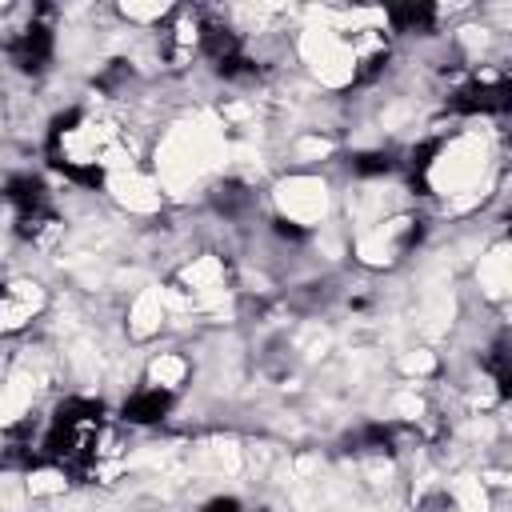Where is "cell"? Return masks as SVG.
Segmentation results:
<instances>
[{"label": "cell", "instance_id": "1", "mask_svg": "<svg viewBox=\"0 0 512 512\" xmlns=\"http://www.w3.org/2000/svg\"><path fill=\"white\" fill-rule=\"evenodd\" d=\"M104 440V404L100 400H60L40 432V464H52L68 476H84Z\"/></svg>", "mask_w": 512, "mask_h": 512}, {"label": "cell", "instance_id": "2", "mask_svg": "<svg viewBox=\"0 0 512 512\" xmlns=\"http://www.w3.org/2000/svg\"><path fill=\"white\" fill-rule=\"evenodd\" d=\"M48 308V292L36 280H4L0 284V336L24 332Z\"/></svg>", "mask_w": 512, "mask_h": 512}, {"label": "cell", "instance_id": "3", "mask_svg": "<svg viewBox=\"0 0 512 512\" xmlns=\"http://www.w3.org/2000/svg\"><path fill=\"white\" fill-rule=\"evenodd\" d=\"M4 52H8L12 68H16V72H24V76H40V72H48L52 56H56V36H52V24L32 20L28 28H20V32H16V36L4 44Z\"/></svg>", "mask_w": 512, "mask_h": 512}, {"label": "cell", "instance_id": "4", "mask_svg": "<svg viewBox=\"0 0 512 512\" xmlns=\"http://www.w3.org/2000/svg\"><path fill=\"white\" fill-rule=\"evenodd\" d=\"M512 104V88L508 80H468L452 92L448 108L460 116H500Z\"/></svg>", "mask_w": 512, "mask_h": 512}, {"label": "cell", "instance_id": "5", "mask_svg": "<svg viewBox=\"0 0 512 512\" xmlns=\"http://www.w3.org/2000/svg\"><path fill=\"white\" fill-rule=\"evenodd\" d=\"M172 412V388H164V384H148V388H136L128 400H124V408H120V416H124V424H160L164 416Z\"/></svg>", "mask_w": 512, "mask_h": 512}, {"label": "cell", "instance_id": "6", "mask_svg": "<svg viewBox=\"0 0 512 512\" xmlns=\"http://www.w3.org/2000/svg\"><path fill=\"white\" fill-rule=\"evenodd\" d=\"M4 200L12 204L16 220H24V216H36V212H48V208H52L44 180H40V176H32V172L12 176V180L4 184Z\"/></svg>", "mask_w": 512, "mask_h": 512}, {"label": "cell", "instance_id": "7", "mask_svg": "<svg viewBox=\"0 0 512 512\" xmlns=\"http://www.w3.org/2000/svg\"><path fill=\"white\" fill-rule=\"evenodd\" d=\"M400 424H364L360 432H352L348 436V444H352V452H384V456H392V452H400Z\"/></svg>", "mask_w": 512, "mask_h": 512}, {"label": "cell", "instance_id": "8", "mask_svg": "<svg viewBox=\"0 0 512 512\" xmlns=\"http://www.w3.org/2000/svg\"><path fill=\"white\" fill-rule=\"evenodd\" d=\"M388 24L396 32H432L436 8L432 4H392L388 8Z\"/></svg>", "mask_w": 512, "mask_h": 512}, {"label": "cell", "instance_id": "9", "mask_svg": "<svg viewBox=\"0 0 512 512\" xmlns=\"http://www.w3.org/2000/svg\"><path fill=\"white\" fill-rule=\"evenodd\" d=\"M212 208H216L220 216L236 220V216H244V212L252 208V192H248L244 184H236V180H224V184L212 188Z\"/></svg>", "mask_w": 512, "mask_h": 512}, {"label": "cell", "instance_id": "10", "mask_svg": "<svg viewBox=\"0 0 512 512\" xmlns=\"http://www.w3.org/2000/svg\"><path fill=\"white\" fill-rule=\"evenodd\" d=\"M508 356H512V352H508V336H496L492 348L484 352V368L492 372L500 396H512V368H508Z\"/></svg>", "mask_w": 512, "mask_h": 512}, {"label": "cell", "instance_id": "11", "mask_svg": "<svg viewBox=\"0 0 512 512\" xmlns=\"http://www.w3.org/2000/svg\"><path fill=\"white\" fill-rule=\"evenodd\" d=\"M396 152H356L352 160H348V168L356 172V176H388V172H396Z\"/></svg>", "mask_w": 512, "mask_h": 512}, {"label": "cell", "instance_id": "12", "mask_svg": "<svg viewBox=\"0 0 512 512\" xmlns=\"http://www.w3.org/2000/svg\"><path fill=\"white\" fill-rule=\"evenodd\" d=\"M432 156H436V144H420V148H412L408 176H412V188H420V192H428V168H432Z\"/></svg>", "mask_w": 512, "mask_h": 512}, {"label": "cell", "instance_id": "13", "mask_svg": "<svg viewBox=\"0 0 512 512\" xmlns=\"http://www.w3.org/2000/svg\"><path fill=\"white\" fill-rule=\"evenodd\" d=\"M272 232H276L280 240H304V236H308L296 220H284V216H276V220H272Z\"/></svg>", "mask_w": 512, "mask_h": 512}, {"label": "cell", "instance_id": "14", "mask_svg": "<svg viewBox=\"0 0 512 512\" xmlns=\"http://www.w3.org/2000/svg\"><path fill=\"white\" fill-rule=\"evenodd\" d=\"M200 512H244V504L232 500V496H216V500H208Z\"/></svg>", "mask_w": 512, "mask_h": 512}]
</instances>
